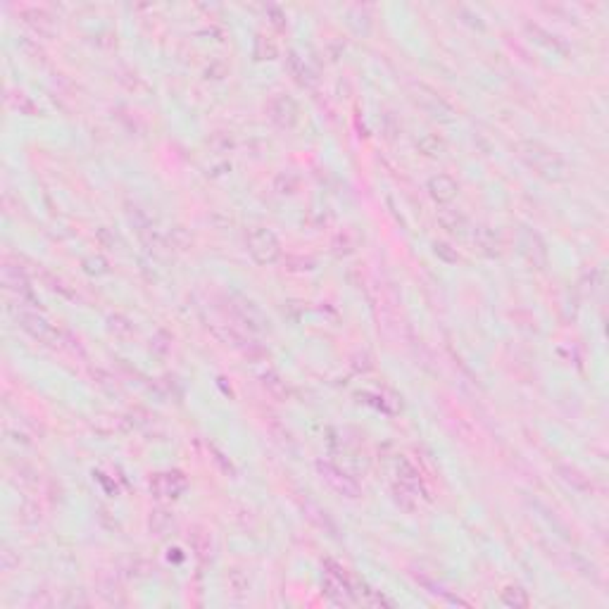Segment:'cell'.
I'll return each instance as SVG.
<instances>
[{"label": "cell", "mask_w": 609, "mask_h": 609, "mask_svg": "<svg viewBox=\"0 0 609 609\" xmlns=\"http://www.w3.org/2000/svg\"><path fill=\"white\" fill-rule=\"evenodd\" d=\"M526 148H528V153H521V155H524L528 162H531V167H536L538 172L548 174L550 179L557 177L555 172H564V165L559 162L557 155H552L550 150H543V148L536 146V143H528Z\"/></svg>", "instance_id": "7a4b0ae2"}, {"label": "cell", "mask_w": 609, "mask_h": 609, "mask_svg": "<svg viewBox=\"0 0 609 609\" xmlns=\"http://www.w3.org/2000/svg\"><path fill=\"white\" fill-rule=\"evenodd\" d=\"M502 600L507 602V605H526V595H524V590H519V588H509V590H505V595H502Z\"/></svg>", "instance_id": "277c9868"}, {"label": "cell", "mask_w": 609, "mask_h": 609, "mask_svg": "<svg viewBox=\"0 0 609 609\" xmlns=\"http://www.w3.org/2000/svg\"><path fill=\"white\" fill-rule=\"evenodd\" d=\"M248 245H250V252L257 262H274L278 255V243L276 238L269 231L259 229V231H252L248 236Z\"/></svg>", "instance_id": "6da1fadb"}, {"label": "cell", "mask_w": 609, "mask_h": 609, "mask_svg": "<svg viewBox=\"0 0 609 609\" xmlns=\"http://www.w3.org/2000/svg\"><path fill=\"white\" fill-rule=\"evenodd\" d=\"M455 191H457V186L447 177H436L431 181V193L433 198H438V200H450V198L455 195Z\"/></svg>", "instance_id": "3957f363"}]
</instances>
